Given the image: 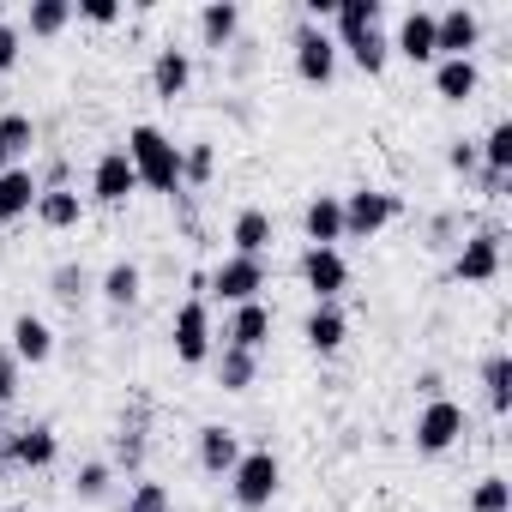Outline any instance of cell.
I'll return each instance as SVG.
<instances>
[{"label": "cell", "instance_id": "cell-31", "mask_svg": "<svg viewBox=\"0 0 512 512\" xmlns=\"http://www.w3.org/2000/svg\"><path fill=\"white\" fill-rule=\"evenodd\" d=\"M67 25H73V0H31V13H25L19 31H31V37H61Z\"/></svg>", "mask_w": 512, "mask_h": 512}, {"label": "cell", "instance_id": "cell-35", "mask_svg": "<svg viewBox=\"0 0 512 512\" xmlns=\"http://www.w3.org/2000/svg\"><path fill=\"white\" fill-rule=\"evenodd\" d=\"M0 145H7V157H25L31 145H37V121L31 115H0Z\"/></svg>", "mask_w": 512, "mask_h": 512}, {"label": "cell", "instance_id": "cell-33", "mask_svg": "<svg viewBox=\"0 0 512 512\" xmlns=\"http://www.w3.org/2000/svg\"><path fill=\"white\" fill-rule=\"evenodd\" d=\"M211 175H217V145H211V139L181 145V187H205Z\"/></svg>", "mask_w": 512, "mask_h": 512}, {"label": "cell", "instance_id": "cell-8", "mask_svg": "<svg viewBox=\"0 0 512 512\" xmlns=\"http://www.w3.org/2000/svg\"><path fill=\"white\" fill-rule=\"evenodd\" d=\"M61 458V434L49 422H25L13 434H0V464H13V470H49Z\"/></svg>", "mask_w": 512, "mask_h": 512}, {"label": "cell", "instance_id": "cell-17", "mask_svg": "<svg viewBox=\"0 0 512 512\" xmlns=\"http://www.w3.org/2000/svg\"><path fill=\"white\" fill-rule=\"evenodd\" d=\"M199 43L217 49V55L241 43V7H235V0H205V7H199Z\"/></svg>", "mask_w": 512, "mask_h": 512}, {"label": "cell", "instance_id": "cell-16", "mask_svg": "<svg viewBox=\"0 0 512 512\" xmlns=\"http://www.w3.org/2000/svg\"><path fill=\"white\" fill-rule=\"evenodd\" d=\"M392 55H404L410 67H434V61H440V49H434V13H428V7L404 13V25H398V37H392Z\"/></svg>", "mask_w": 512, "mask_h": 512}, {"label": "cell", "instance_id": "cell-43", "mask_svg": "<svg viewBox=\"0 0 512 512\" xmlns=\"http://www.w3.org/2000/svg\"><path fill=\"white\" fill-rule=\"evenodd\" d=\"M506 187H512V175H500V169H476V193H482V199H506Z\"/></svg>", "mask_w": 512, "mask_h": 512}, {"label": "cell", "instance_id": "cell-38", "mask_svg": "<svg viewBox=\"0 0 512 512\" xmlns=\"http://www.w3.org/2000/svg\"><path fill=\"white\" fill-rule=\"evenodd\" d=\"M121 512H169V488H163V482H145V476H139Z\"/></svg>", "mask_w": 512, "mask_h": 512}, {"label": "cell", "instance_id": "cell-7", "mask_svg": "<svg viewBox=\"0 0 512 512\" xmlns=\"http://www.w3.org/2000/svg\"><path fill=\"white\" fill-rule=\"evenodd\" d=\"M410 440H416L422 458L452 452V446L464 440V404H452V398H428L422 416H416V428H410Z\"/></svg>", "mask_w": 512, "mask_h": 512}, {"label": "cell", "instance_id": "cell-44", "mask_svg": "<svg viewBox=\"0 0 512 512\" xmlns=\"http://www.w3.org/2000/svg\"><path fill=\"white\" fill-rule=\"evenodd\" d=\"M416 392H422V398H446V380H440L434 368H422V374H416Z\"/></svg>", "mask_w": 512, "mask_h": 512}, {"label": "cell", "instance_id": "cell-40", "mask_svg": "<svg viewBox=\"0 0 512 512\" xmlns=\"http://www.w3.org/2000/svg\"><path fill=\"white\" fill-rule=\"evenodd\" d=\"M85 25H115L121 19V0H79V7H73Z\"/></svg>", "mask_w": 512, "mask_h": 512}, {"label": "cell", "instance_id": "cell-11", "mask_svg": "<svg viewBox=\"0 0 512 512\" xmlns=\"http://www.w3.org/2000/svg\"><path fill=\"white\" fill-rule=\"evenodd\" d=\"M133 193H139V175H133L127 151H121V145H109V151L91 163V199H97V205H109V211H121Z\"/></svg>", "mask_w": 512, "mask_h": 512}, {"label": "cell", "instance_id": "cell-4", "mask_svg": "<svg viewBox=\"0 0 512 512\" xmlns=\"http://www.w3.org/2000/svg\"><path fill=\"white\" fill-rule=\"evenodd\" d=\"M169 344H175V362L181 368H205L211 350H217V332H211V308L199 296H187L175 308V326H169Z\"/></svg>", "mask_w": 512, "mask_h": 512}, {"label": "cell", "instance_id": "cell-18", "mask_svg": "<svg viewBox=\"0 0 512 512\" xmlns=\"http://www.w3.org/2000/svg\"><path fill=\"white\" fill-rule=\"evenodd\" d=\"M187 85H193V55L187 49H157V61H151V91L163 97V103H175V97H187Z\"/></svg>", "mask_w": 512, "mask_h": 512}, {"label": "cell", "instance_id": "cell-28", "mask_svg": "<svg viewBox=\"0 0 512 512\" xmlns=\"http://www.w3.org/2000/svg\"><path fill=\"white\" fill-rule=\"evenodd\" d=\"M380 19H386L380 0H338V13H332V43H344V37H356V31H380Z\"/></svg>", "mask_w": 512, "mask_h": 512}, {"label": "cell", "instance_id": "cell-42", "mask_svg": "<svg viewBox=\"0 0 512 512\" xmlns=\"http://www.w3.org/2000/svg\"><path fill=\"white\" fill-rule=\"evenodd\" d=\"M19 398V362H13V350H0V404H13Z\"/></svg>", "mask_w": 512, "mask_h": 512}, {"label": "cell", "instance_id": "cell-10", "mask_svg": "<svg viewBox=\"0 0 512 512\" xmlns=\"http://www.w3.org/2000/svg\"><path fill=\"white\" fill-rule=\"evenodd\" d=\"M434 49H440V61H476V49H482V13L476 7L434 13Z\"/></svg>", "mask_w": 512, "mask_h": 512}, {"label": "cell", "instance_id": "cell-6", "mask_svg": "<svg viewBox=\"0 0 512 512\" xmlns=\"http://www.w3.org/2000/svg\"><path fill=\"white\" fill-rule=\"evenodd\" d=\"M260 290H266V260H241V253H229V260H217L205 272V296H217L229 308L260 302Z\"/></svg>", "mask_w": 512, "mask_h": 512}, {"label": "cell", "instance_id": "cell-30", "mask_svg": "<svg viewBox=\"0 0 512 512\" xmlns=\"http://www.w3.org/2000/svg\"><path fill=\"white\" fill-rule=\"evenodd\" d=\"M482 392H488V410H494V416L512 410V356H506V350H494V356L482 362Z\"/></svg>", "mask_w": 512, "mask_h": 512}, {"label": "cell", "instance_id": "cell-1", "mask_svg": "<svg viewBox=\"0 0 512 512\" xmlns=\"http://www.w3.org/2000/svg\"><path fill=\"white\" fill-rule=\"evenodd\" d=\"M127 163H133V175H139V187H151V193H181V145L163 133V127H151V121H139V127H127Z\"/></svg>", "mask_w": 512, "mask_h": 512}, {"label": "cell", "instance_id": "cell-37", "mask_svg": "<svg viewBox=\"0 0 512 512\" xmlns=\"http://www.w3.org/2000/svg\"><path fill=\"white\" fill-rule=\"evenodd\" d=\"M109 482H115V464L91 458V464H79V476H73V494H79V500H103V494H109Z\"/></svg>", "mask_w": 512, "mask_h": 512}, {"label": "cell", "instance_id": "cell-2", "mask_svg": "<svg viewBox=\"0 0 512 512\" xmlns=\"http://www.w3.org/2000/svg\"><path fill=\"white\" fill-rule=\"evenodd\" d=\"M278 488H284V464H278V452H272V446L241 452V464L229 470V494H235V506H241V512H266V506L278 500Z\"/></svg>", "mask_w": 512, "mask_h": 512}, {"label": "cell", "instance_id": "cell-22", "mask_svg": "<svg viewBox=\"0 0 512 512\" xmlns=\"http://www.w3.org/2000/svg\"><path fill=\"white\" fill-rule=\"evenodd\" d=\"M338 55H350V67H356V73L380 79V73H386V61H392V37H386V31H356V37H344V43H338Z\"/></svg>", "mask_w": 512, "mask_h": 512}, {"label": "cell", "instance_id": "cell-15", "mask_svg": "<svg viewBox=\"0 0 512 512\" xmlns=\"http://www.w3.org/2000/svg\"><path fill=\"white\" fill-rule=\"evenodd\" d=\"M193 452H199V470H205V476H229V470L241 464V434L223 428V422H205V428L193 434Z\"/></svg>", "mask_w": 512, "mask_h": 512}, {"label": "cell", "instance_id": "cell-9", "mask_svg": "<svg viewBox=\"0 0 512 512\" xmlns=\"http://www.w3.org/2000/svg\"><path fill=\"white\" fill-rule=\"evenodd\" d=\"M500 241H506L500 229H470L452 253V278L458 284H494L500 278Z\"/></svg>", "mask_w": 512, "mask_h": 512}, {"label": "cell", "instance_id": "cell-13", "mask_svg": "<svg viewBox=\"0 0 512 512\" xmlns=\"http://www.w3.org/2000/svg\"><path fill=\"white\" fill-rule=\"evenodd\" d=\"M344 338H350V314H344L338 302H314L308 320H302V344H308L314 356H338Z\"/></svg>", "mask_w": 512, "mask_h": 512}, {"label": "cell", "instance_id": "cell-29", "mask_svg": "<svg viewBox=\"0 0 512 512\" xmlns=\"http://www.w3.org/2000/svg\"><path fill=\"white\" fill-rule=\"evenodd\" d=\"M49 296H55L61 308H79L85 296H97V278H91L79 260H67V266H55V272H49Z\"/></svg>", "mask_w": 512, "mask_h": 512}, {"label": "cell", "instance_id": "cell-36", "mask_svg": "<svg viewBox=\"0 0 512 512\" xmlns=\"http://www.w3.org/2000/svg\"><path fill=\"white\" fill-rule=\"evenodd\" d=\"M115 464L139 476V464H145V422H121V434H115Z\"/></svg>", "mask_w": 512, "mask_h": 512}, {"label": "cell", "instance_id": "cell-24", "mask_svg": "<svg viewBox=\"0 0 512 512\" xmlns=\"http://www.w3.org/2000/svg\"><path fill=\"white\" fill-rule=\"evenodd\" d=\"M31 211H37L43 229H73V223L85 217V199H79V187H43Z\"/></svg>", "mask_w": 512, "mask_h": 512}, {"label": "cell", "instance_id": "cell-3", "mask_svg": "<svg viewBox=\"0 0 512 512\" xmlns=\"http://www.w3.org/2000/svg\"><path fill=\"white\" fill-rule=\"evenodd\" d=\"M338 205H344V235H350V241H374V235H380L386 223H398V211H404V199L386 193V187H356V193H344Z\"/></svg>", "mask_w": 512, "mask_h": 512}, {"label": "cell", "instance_id": "cell-26", "mask_svg": "<svg viewBox=\"0 0 512 512\" xmlns=\"http://www.w3.org/2000/svg\"><path fill=\"white\" fill-rule=\"evenodd\" d=\"M37 175L31 169H0V223H19L31 205H37Z\"/></svg>", "mask_w": 512, "mask_h": 512}, {"label": "cell", "instance_id": "cell-21", "mask_svg": "<svg viewBox=\"0 0 512 512\" xmlns=\"http://www.w3.org/2000/svg\"><path fill=\"white\" fill-rule=\"evenodd\" d=\"M302 229H308V247H338V241H344V205H338V193L308 199Z\"/></svg>", "mask_w": 512, "mask_h": 512}, {"label": "cell", "instance_id": "cell-23", "mask_svg": "<svg viewBox=\"0 0 512 512\" xmlns=\"http://www.w3.org/2000/svg\"><path fill=\"white\" fill-rule=\"evenodd\" d=\"M482 91V67L476 61H434V97L440 103H470Z\"/></svg>", "mask_w": 512, "mask_h": 512}, {"label": "cell", "instance_id": "cell-5", "mask_svg": "<svg viewBox=\"0 0 512 512\" xmlns=\"http://www.w3.org/2000/svg\"><path fill=\"white\" fill-rule=\"evenodd\" d=\"M290 61H296V79L302 85H332L338 79V43H332V31H320V25H296V37H290Z\"/></svg>", "mask_w": 512, "mask_h": 512}, {"label": "cell", "instance_id": "cell-46", "mask_svg": "<svg viewBox=\"0 0 512 512\" xmlns=\"http://www.w3.org/2000/svg\"><path fill=\"white\" fill-rule=\"evenodd\" d=\"M0 169H13V157H7V145H0Z\"/></svg>", "mask_w": 512, "mask_h": 512}, {"label": "cell", "instance_id": "cell-47", "mask_svg": "<svg viewBox=\"0 0 512 512\" xmlns=\"http://www.w3.org/2000/svg\"><path fill=\"white\" fill-rule=\"evenodd\" d=\"M13 512H25V506H13Z\"/></svg>", "mask_w": 512, "mask_h": 512}, {"label": "cell", "instance_id": "cell-41", "mask_svg": "<svg viewBox=\"0 0 512 512\" xmlns=\"http://www.w3.org/2000/svg\"><path fill=\"white\" fill-rule=\"evenodd\" d=\"M446 169H452V175H476V169H482V163H476V139H452Z\"/></svg>", "mask_w": 512, "mask_h": 512}, {"label": "cell", "instance_id": "cell-14", "mask_svg": "<svg viewBox=\"0 0 512 512\" xmlns=\"http://www.w3.org/2000/svg\"><path fill=\"white\" fill-rule=\"evenodd\" d=\"M266 338H272V308H266V302H241V308L229 314V326H223V338H217V344L260 356V350H266Z\"/></svg>", "mask_w": 512, "mask_h": 512}, {"label": "cell", "instance_id": "cell-45", "mask_svg": "<svg viewBox=\"0 0 512 512\" xmlns=\"http://www.w3.org/2000/svg\"><path fill=\"white\" fill-rule=\"evenodd\" d=\"M452 229H458V217H434V247H446V241H452Z\"/></svg>", "mask_w": 512, "mask_h": 512}, {"label": "cell", "instance_id": "cell-20", "mask_svg": "<svg viewBox=\"0 0 512 512\" xmlns=\"http://www.w3.org/2000/svg\"><path fill=\"white\" fill-rule=\"evenodd\" d=\"M229 241H235L241 260H266V247H272V217H266L260 205H241L235 223H229Z\"/></svg>", "mask_w": 512, "mask_h": 512}, {"label": "cell", "instance_id": "cell-39", "mask_svg": "<svg viewBox=\"0 0 512 512\" xmlns=\"http://www.w3.org/2000/svg\"><path fill=\"white\" fill-rule=\"evenodd\" d=\"M19 55H25V31H19L13 19H0V73H13Z\"/></svg>", "mask_w": 512, "mask_h": 512}, {"label": "cell", "instance_id": "cell-27", "mask_svg": "<svg viewBox=\"0 0 512 512\" xmlns=\"http://www.w3.org/2000/svg\"><path fill=\"white\" fill-rule=\"evenodd\" d=\"M211 368H217V386H223V392H247L253 380H260V356L229 350V344H217V350H211Z\"/></svg>", "mask_w": 512, "mask_h": 512}, {"label": "cell", "instance_id": "cell-12", "mask_svg": "<svg viewBox=\"0 0 512 512\" xmlns=\"http://www.w3.org/2000/svg\"><path fill=\"white\" fill-rule=\"evenodd\" d=\"M302 284L314 302H338L350 290V266L338 247H302Z\"/></svg>", "mask_w": 512, "mask_h": 512}, {"label": "cell", "instance_id": "cell-34", "mask_svg": "<svg viewBox=\"0 0 512 512\" xmlns=\"http://www.w3.org/2000/svg\"><path fill=\"white\" fill-rule=\"evenodd\" d=\"M470 512H512V482L506 476H482L470 488Z\"/></svg>", "mask_w": 512, "mask_h": 512}, {"label": "cell", "instance_id": "cell-19", "mask_svg": "<svg viewBox=\"0 0 512 512\" xmlns=\"http://www.w3.org/2000/svg\"><path fill=\"white\" fill-rule=\"evenodd\" d=\"M49 356H55V332H49V320H43V314H19V320H13V362H19V368H25V362L43 368Z\"/></svg>", "mask_w": 512, "mask_h": 512}, {"label": "cell", "instance_id": "cell-32", "mask_svg": "<svg viewBox=\"0 0 512 512\" xmlns=\"http://www.w3.org/2000/svg\"><path fill=\"white\" fill-rule=\"evenodd\" d=\"M476 163H482V169L512 175V121H494V127L476 139Z\"/></svg>", "mask_w": 512, "mask_h": 512}, {"label": "cell", "instance_id": "cell-25", "mask_svg": "<svg viewBox=\"0 0 512 512\" xmlns=\"http://www.w3.org/2000/svg\"><path fill=\"white\" fill-rule=\"evenodd\" d=\"M97 296H103L109 308H133V302L145 296V272H139V260H115V266L97 278Z\"/></svg>", "mask_w": 512, "mask_h": 512}]
</instances>
